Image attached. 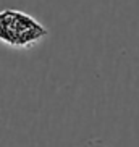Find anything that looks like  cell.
<instances>
[{"mask_svg": "<svg viewBox=\"0 0 139 147\" xmlns=\"http://www.w3.org/2000/svg\"><path fill=\"white\" fill-rule=\"evenodd\" d=\"M49 34L36 18L16 8L0 10V42L11 49H31Z\"/></svg>", "mask_w": 139, "mask_h": 147, "instance_id": "1", "label": "cell"}, {"mask_svg": "<svg viewBox=\"0 0 139 147\" xmlns=\"http://www.w3.org/2000/svg\"><path fill=\"white\" fill-rule=\"evenodd\" d=\"M78 147H107L100 139H89V141H86L84 144H81V146Z\"/></svg>", "mask_w": 139, "mask_h": 147, "instance_id": "2", "label": "cell"}]
</instances>
